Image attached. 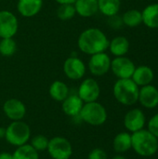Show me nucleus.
<instances>
[{
	"label": "nucleus",
	"mask_w": 158,
	"mask_h": 159,
	"mask_svg": "<svg viewBox=\"0 0 158 159\" xmlns=\"http://www.w3.org/2000/svg\"><path fill=\"white\" fill-rule=\"evenodd\" d=\"M3 112L9 120L20 121L22 120L26 115V106L20 100L11 98L4 102Z\"/></svg>",
	"instance_id": "nucleus-13"
},
{
	"label": "nucleus",
	"mask_w": 158,
	"mask_h": 159,
	"mask_svg": "<svg viewBox=\"0 0 158 159\" xmlns=\"http://www.w3.org/2000/svg\"><path fill=\"white\" fill-rule=\"evenodd\" d=\"M79 117L88 125L99 127L106 122L108 115L105 107L102 103L92 102L84 103Z\"/></svg>",
	"instance_id": "nucleus-5"
},
{
	"label": "nucleus",
	"mask_w": 158,
	"mask_h": 159,
	"mask_svg": "<svg viewBox=\"0 0 158 159\" xmlns=\"http://www.w3.org/2000/svg\"><path fill=\"white\" fill-rule=\"evenodd\" d=\"M74 6L75 12L83 18L92 17L99 10L98 0H76Z\"/></svg>",
	"instance_id": "nucleus-18"
},
{
	"label": "nucleus",
	"mask_w": 158,
	"mask_h": 159,
	"mask_svg": "<svg viewBox=\"0 0 158 159\" xmlns=\"http://www.w3.org/2000/svg\"><path fill=\"white\" fill-rule=\"evenodd\" d=\"M146 117L142 110L134 108L129 110L124 116V127L129 133H134L144 129Z\"/></svg>",
	"instance_id": "nucleus-11"
},
{
	"label": "nucleus",
	"mask_w": 158,
	"mask_h": 159,
	"mask_svg": "<svg viewBox=\"0 0 158 159\" xmlns=\"http://www.w3.org/2000/svg\"><path fill=\"white\" fill-rule=\"evenodd\" d=\"M75 8L74 4H61L57 9V16L61 20H68L75 15Z\"/></svg>",
	"instance_id": "nucleus-27"
},
{
	"label": "nucleus",
	"mask_w": 158,
	"mask_h": 159,
	"mask_svg": "<svg viewBox=\"0 0 158 159\" xmlns=\"http://www.w3.org/2000/svg\"><path fill=\"white\" fill-rule=\"evenodd\" d=\"M31 128L22 120L11 121L6 128L5 140L12 146L19 147L28 143L31 139Z\"/></svg>",
	"instance_id": "nucleus-4"
},
{
	"label": "nucleus",
	"mask_w": 158,
	"mask_h": 159,
	"mask_svg": "<svg viewBox=\"0 0 158 159\" xmlns=\"http://www.w3.org/2000/svg\"><path fill=\"white\" fill-rule=\"evenodd\" d=\"M140 87L131 79H118L113 88V93L115 100L127 106L133 105L138 102Z\"/></svg>",
	"instance_id": "nucleus-3"
},
{
	"label": "nucleus",
	"mask_w": 158,
	"mask_h": 159,
	"mask_svg": "<svg viewBox=\"0 0 158 159\" xmlns=\"http://www.w3.org/2000/svg\"><path fill=\"white\" fill-rule=\"evenodd\" d=\"M113 148L118 154H124L131 149V134L124 131L118 133L113 141Z\"/></svg>",
	"instance_id": "nucleus-21"
},
{
	"label": "nucleus",
	"mask_w": 158,
	"mask_h": 159,
	"mask_svg": "<svg viewBox=\"0 0 158 159\" xmlns=\"http://www.w3.org/2000/svg\"><path fill=\"white\" fill-rule=\"evenodd\" d=\"M142 23L152 29L158 28V3L148 5L142 11Z\"/></svg>",
	"instance_id": "nucleus-20"
},
{
	"label": "nucleus",
	"mask_w": 158,
	"mask_h": 159,
	"mask_svg": "<svg viewBox=\"0 0 158 159\" xmlns=\"http://www.w3.org/2000/svg\"><path fill=\"white\" fill-rule=\"evenodd\" d=\"M154 78H155V73L153 69L147 65H141L139 67H136L131 76V79L139 87L150 85L153 82Z\"/></svg>",
	"instance_id": "nucleus-17"
},
{
	"label": "nucleus",
	"mask_w": 158,
	"mask_h": 159,
	"mask_svg": "<svg viewBox=\"0 0 158 159\" xmlns=\"http://www.w3.org/2000/svg\"><path fill=\"white\" fill-rule=\"evenodd\" d=\"M108 48L115 57L125 56L129 50V41L125 36H116L109 42Z\"/></svg>",
	"instance_id": "nucleus-19"
},
{
	"label": "nucleus",
	"mask_w": 158,
	"mask_h": 159,
	"mask_svg": "<svg viewBox=\"0 0 158 159\" xmlns=\"http://www.w3.org/2000/svg\"><path fill=\"white\" fill-rule=\"evenodd\" d=\"M131 149L141 157H152L158 151V138L145 129L131 133Z\"/></svg>",
	"instance_id": "nucleus-2"
},
{
	"label": "nucleus",
	"mask_w": 158,
	"mask_h": 159,
	"mask_svg": "<svg viewBox=\"0 0 158 159\" xmlns=\"http://www.w3.org/2000/svg\"><path fill=\"white\" fill-rule=\"evenodd\" d=\"M19 28L17 17L8 10H0V38L13 37Z\"/></svg>",
	"instance_id": "nucleus-10"
},
{
	"label": "nucleus",
	"mask_w": 158,
	"mask_h": 159,
	"mask_svg": "<svg viewBox=\"0 0 158 159\" xmlns=\"http://www.w3.org/2000/svg\"><path fill=\"white\" fill-rule=\"evenodd\" d=\"M43 7V0H18V12L25 18H31L39 13Z\"/></svg>",
	"instance_id": "nucleus-16"
},
{
	"label": "nucleus",
	"mask_w": 158,
	"mask_h": 159,
	"mask_svg": "<svg viewBox=\"0 0 158 159\" xmlns=\"http://www.w3.org/2000/svg\"><path fill=\"white\" fill-rule=\"evenodd\" d=\"M138 102H140V103L147 109H154L157 107L158 89L151 84L141 87Z\"/></svg>",
	"instance_id": "nucleus-14"
},
{
	"label": "nucleus",
	"mask_w": 158,
	"mask_h": 159,
	"mask_svg": "<svg viewBox=\"0 0 158 159\" xmlns=\"http://www.w3.org/2000/svg\"><path fill=\"white\" fill-rule=\"evenodd\" d=\"M60 5L61 4H74L76 0H55Z\"/></svg>",
	"instance_id": "nucleus-33"
},
{
	"label": "nucleus",
	"mask_w": 158,
	"mask_h": 159,
	"mask_svg": "<svg viewBox=\"0 0 158 159\" xmlns=\"http://www.w3.org/2000/svg\"><path fill=\"white\" fill-rule=\"evenodd\" d=\"M106 34L99 28H88L83 31L77 39L78 48L85 54L94 55L105 52L109 47Z\"/></svg>",
	"instance_id": "nucleus-1"
},
{
	"label": "nucleus",
	"mask_w": 158,
	"mask_h": 159,
	"mask_svg": "<svg viewBox=\"0 0 158 159\" xmlns=\"http://www.w3.org/2000/svg\"><path fill=\"white\" fill-rule=\"evenodd\" d=\"M123 23L129 27H137L142 23V11L138 9H129L122 16Z\"/></svg>",
	"instance_id": "nucleus-25"
},
{
	"label": "nucleus",
	"mask_w": 158,
	"mask_h": 159,
	"mask_svg": "<svg viewBox=\"0 0 158 159\" xmlns=\"http://www.w3.org/2000/svg\"><path fill=\"white\" fill-rule=\"evenodd\" d=\"M49 96L56 102H61L63 100H65L69 95V88L68 86L60 80L54 81L48 89Z\"/></svg>",
	"instance_id": "nucleus-22"
},
{
	"label": "nucleus",
	"mask_w": 158,
	"mask_h": 159,
	"mask_svg": "<svg viewBox=\"0 0 158 159\" xmlns=\"http://www.w3.org/2000/svg\"><path fill=\"white\" fill-rule=\"evenodd\" d=\"M147 129L154 134L156 138H158V113L156 114L154 116L151 117V119L147 123Z\"/></svg>",
	"instance_id": "nucleus-29"
},
{
	"label": "nucleus",
	"mask_w": 158,
	"mask_h": 159,
	"mask_svg": "<svg viewBox=\"0 0 158 159\" xmlns=\"http://www.w3.org/2000/svg\"><path fill=\"white\" fill-rule=\"evenodd\" d=\"M47 151L52 159H70L73 155V146L65 137L56 136L49 140Z\"/></svg>",
	"instance_id": "nucleus-6"
},
{
	"label": "nucleus",
	"mask_w": 158,
	"mask_h": 159,
	"mask_svg": "<svg viewBox=\"0 0 158 159\" xmlns=\"http://www.w3.org/2000/svg\"><path fill=\"white\" fill-rule=\"evenodd\" d=\"M0 159H13V157H12V154L8 152H1Z\"/></svg>",
	"instance_id": "nucleus-32"
},
{
	"label": "nucleus",
	"mask_w": 158,
	"mask_h": 159,
	"mask_svg": "<svg viewBox=\"0 0 158 159\" xmlns=\"http://www.w3.org/2000/svg\"><path fill=\"white\" fill-rule=\"evenodd\" d=\"M13 159H39V153L34 150L30 143L16 147L12 153Z\"/></svg>",
	"instance_id": "nucleus-24"
},
{
	"label": "nucleus",
	"mask_w": 158,
	"mask_h": 159,
	"mask_svg": "<svg viewBox=\"0 0 158 159\" xmlns=\"http://www.w3.org/2000/svg\"><path fill=\"white\" fill-rule=\"evenodd\" d=\"M6 137V128L0 127V139H5Z\"/></svg>",
	"instance_id": "nucleus-34"
},
{
	"label": "nucleus",
	"mask_w": 158,
	"mask_h": 159,
	"mask_svg": "<svg viewBox=\"0 0 158 159\" xmlns=\"http://www.w3.org/2000/svg\"><path fill=\"white\" fill-rule=\"evenodd\" d=\"M108 24L110 25V27L114 29H119L124 25L122 17H119L117 14L108 17Z\"/></svg>",
	"instance_id": "nucleus-31"
},
{
	"label": "nucleus",
	"mask_w": 158,
	"mask_h": 159,
	"mask_svg": "<svg viewBox=\"0 0 158 159\" xmlns=\"http://www.w3.org/2000/svg\"><path fill=\"white\" fill-rule=\"evenodd\" d=\"M87 67L85 63L76 56L67 58L63 63V72L66 77L71 80H79L86 74Z\"/></svg>",
	"instance_id": "nucleus-12"
},
{
	"label": "nucleus",
	"mask_w": 158,
	"mask_h": 159,
	"mask_svg": "<svg viewBox=\"0 0 158 159\" xmlns=\"http://www.w3.org/2000/svg\"><path fill=\"white\" fill-rule=\"evenodd\" d=\"M78 97L84 103L97 102L101 95V88L97 80L94 78H86L79 85L77 90Z\"/></svg>",
	"instance_id": "nucleus-7"
},
{
	"label": "nucleus",
	"mask_w": 158,
	"mask_h": 159,
	"mask_svg": "<svg viewBox=\"0 0 158 159\" xmlns=\"http://www.w3.org/2000/svg\"><path fill=\"white\" fill-rule=\"evenodd\" d=\"M136 66L134 62L125 57H115L114 60L111 61V69L114 75L118 78V79H126V78H131L134 70Z\"/></svg>",
	"instance_id": "nucleus-8"
},
{
	"label": "nucleus",
	"mask_w": 158,
	"mask_h": 159,
	"mask_svg": "<svg viewBox=\"0 0 158 159\" xmlns=\"http://www.w3.org/2000/svg\"><path fill=\"white\" fill-rule=\"evenodd\" d=\"M31 140L30 145L36 150L38 153L39 152H43L46 151L47 149L48 146V143H49V139H47V136L43 135V134H38L34 136Z\"/></svg>",
	"instance_id": "nucleus-28"
},
{
	"label": "nucleus",
	"mask_w": 158,
	"mask_h": 159,
	"mask_svg": "<svg viewBox=\"0 0 158 159\" xmlns=\"http://www.w3.org/2000/svg\"><path fill=\"white\" fill-rule=\"evenodd\" d=\"M17 50L16 41L12 38H1L0 40V54L5 57H10Z\"/></svg>",
	"instance_id": "nucleus-26"
},
{
	"label": "nucleus",
	"mask_w": 158,
	"mask_h": 159,
	"mask_svg": "<svg viewBox=\"0 0 158 159\" xmlns=\"http://www.w3.org/2000/svg\"><path fill=\"white\" fill-rule=\"evenodd\" d=\"M106 152L102 148H95L91 150L88 156V159H107Z\"/></svg>",
	"instance_id": "nucleus-30"
},
{
	"label": "nucleus",
	"mask_w": 158,
	"mask_h": 159,
	"mask_svg": "<svg viewBox=\"0 0 158 159\" xmlns=\"http://www.w3.org/2000/svg\"><path fill=\"white\" fill-rule=\"evenodd\" d=\"M113 159H127L124 156H122L121 154H119V155H116L115 157H114Z\"/></svg>",
	"instance_id": "nucleus-35"
},
{
	"label": "nucleus",
	"mask_w": 158,
	"mask_h": 159,
	"mask_svg": "<svg viewBox=\"0 0 158 159\" xmlns=\"http://www.w3.org/2000/svg\"><path fill=\"white\" fill-rule=\"evenodd\" d=\"M84 105L83 101L78 95H68V97L61 102V108L63 113L70 117L79 116V114Z\"/></svg>",
	"instance_id": "nucleus-15"
},
{
	"label": "nucleus",
	"mask_w": 158,
	"mask_h": 159,
	"mask_svg": "<svg viewBox=\"0 0 158 159\" xmlns=\"http://www.w3.org/2000/svg\"><path fill=\"white\" fill-rule=\"evenodd\" d=\"M121 0H98L99 10L106 17H111L119 12Z\"/></svg>",
	"instance_id": "nucleus-23"
},
{
	"label": "nucleus",
	"mask_w": 158,
	"mask_h": 159,
	"mask_svg": "<svg viewBox=\"0 0 158 159\" xmlns=\"http://www.w3.org/2000/svg\"><path fill=\"white\" fill-rule=\"evenodd\" d=\"M111 61L112 60L105 52L91 55L90 60L88 61L89 72L94 76H102L110 71Z\"/></svg>",
	"instance_id": "nucleus-9"
}]
</instances>
